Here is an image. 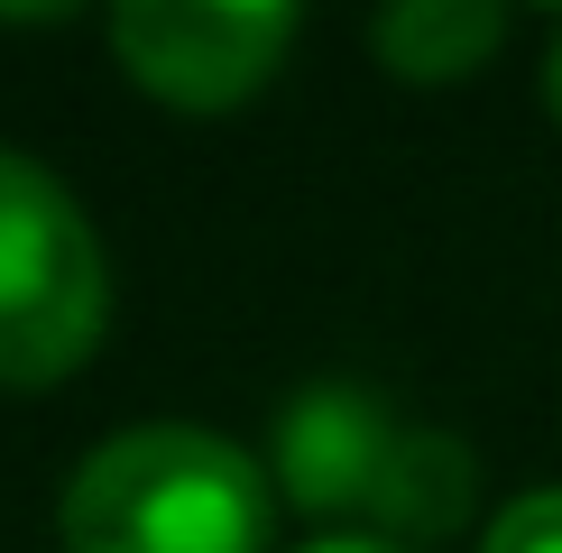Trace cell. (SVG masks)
<instances>
[{"mask_svg":"<svg viewBox=\"0 0 562 553\" xmlns=\"http://www.w3.org/2000/svg\"><path fill=\"white\" fill-rule=\"evenodd\" d=\"M268 479L203 425H130L65 479V553H268Z\"/></svg>","mask_w":562,"mask_h":553,"instance_id":"obj_1","label":"cell"},{"mask_svg":"<svg viewBox=\"0 0 562 553\" xmlns=\"http://www.w3.org/2000/svg\"><path fill=\"white\" fill-rule=\"evenodd\" d=\"M111 314L102 240L37 157L0 148V387H56Z\"/></svg>","mask_w":562,"mask_h":553,"instance_id":"obj_2","label":"cell"},{"mask_svg":"<svg viewBox=\"0 0 562 553\" xmlns=\"http://www.w3.org/2000/svg\"><path fill=\"white\" fill-rule=\"evenodd\" d=\"M277 461L304 507H369L406 535H442L471 507V461L452 433H406L379 397H350V387L295 397L277 425Z\"/></svg>","mask_w":562,"mask_h":553,"instance_id":"obj_3","label":"cell"},{"mask_svg":"<svg viewBox=\"0 0 562 553\" xmlns=\"http://www.w3.org/2000/svg\"><path fill=\"white\" fill-rule=\"evenodd\" d=\"M111 46L138 92L176 111H231L295 46V10H277V0H130L111 19Z\"/></svg>","mask_w":562,"mask_h":553,"instance_id":"obj_4","label":"cell"},{"mask_svg":"<svg viewBox=\"0 0 562 553\" xmlns=\"http://www.w3.org/2000/svg\"><path fill=\"white\" fill-rule=\"evenodd\" d=\"M498 37H507V10H488V0H406V10L369 19L379 65L406 83H461Z\"/></svg>","mask_w":562,"mask_h":553,"instance_id":"obj_5","label":"cell"},{"mask_svg":"<svg viewBox=\"0 0 562 553\" xmlns=\"http://www.w3.org/2000/svg\"><path fill=\"white\" fill-rule=\"evenodd\" d=\"M480 553H562V489L517 498L498 526H488V544H480Z\"/></svg>","mask_w":562,"mask_h":553,"instance_id":"obj_6","label":"cell"},{"mask_svg":"<svg viewBox=\"0 0 562 553\" xmlns=\"http://www.w3.org/2000/svg\"><path fill=\"white\" fill-rule=\"evenodd\" d=\"M304 553H396L387 535H323V544H304Z\"/></svg>","mask_w":562,"mask_h":553,"instance_id":"obj_7","label":"cell"},{"mask_svg":"<svg viewBox=\"0 0 562 553\" xmlns=\"http://www.w3.org/2000/svg\"><path fill=\"white\" fill-rule=\"evenodd\" d=\"M544 92H553V111H562V37H553V56H544Z\"/></svg>","mask_w":562,"mask_h":553,"instance_id":"obj_8","label":"cell"}]
</instances>
